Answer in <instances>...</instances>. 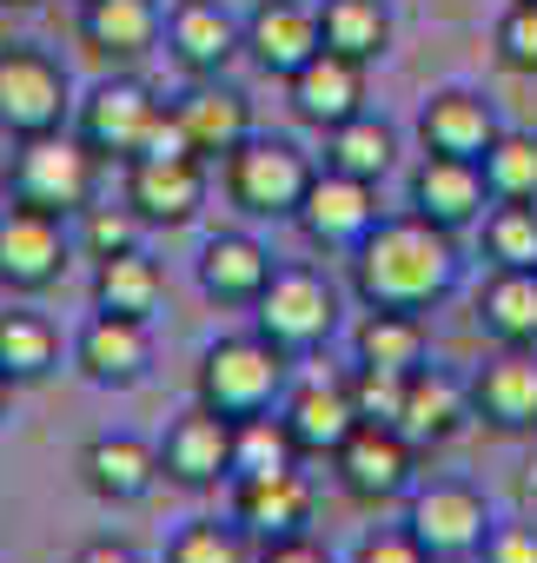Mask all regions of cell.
I'll return each instance as SVG.
<instances>
[{
    "mask_svg": "<svg viewBox=\"0 0 537 563\" xmlns=\"http://www.w3.org/2000/svg\"><path fill=\"white\" fill-rule=\"evenodd\" d=\"M458 272H464V252H458V232L405 212V219H379L359 252H352V292L365 312H438L451 292H458Z\"/></svg>",
    "mask_w": 537,
    "mask_h": 563,
    "instance_id": "6da1fadb",
    "label": "cell"
},
{
    "mask_svg": "<svg viewBox=\"0 0 537 563\" xmlns=\"http://www.w3.org/2000/svg\"><path fill=\"white\" fill-rule=\"evenodd\" d=\"M293 385V358L280 345H265L259 332H232L219 345H206L199 358V378H193V405L245 424V418H265V411H280Z\"/></svg>",
    "mask_w": 537,
    "mask_h": 563,
    "instance_id": "7a4b0ae2",
    "label": "cell"
},
{
    "mask_svg": "<svg viewBox=\"0 0 537 563\" xmlns=\"http://www.w3.org/2000/svg\"><path fill=\"white\" fill-rule=\"evenodd\" d=\"M100 192V159L87 153L80 133H41V140H21L14 159H8V199L14 206H34V212H54V219H80Z\"/></svg>",
    "mask_w": 537,
    "mask_h": 563,
    "instance_id": "3957f363",
    "label": "cell"
},
{
    "mask_svg": "<svg viewBox=\"0 0 537 563\" xmlns=\"http://www.w3.org/2000/svg\"><path fill=\"white\" fill-rule=\"evenodd\" d=\"M313 173L319 166L293 140H280V133H252V140H239L219 159V186H226V199L245 219H293L306 186H313Z\"/></svg>",
    "mask_w": 537,
    "mask_h": 563,
    "instance_id": "277c9868",
    "label": "cell"
},
{
    "mask_svg": "<svg viewBox=\"0 0 537 563\" xmlns=\"http://www.w3.org/2000/svg\"><path fill=\"white\" fill-rule=\"evenodd\" d=\"M252 332L265 345H280L286 358L326 352V339L339 332V292H332V278L313 272V265H280L273 286H265L259 306H252Z\"/></svg>",
    "mask_w": 537,
    "mask_h": 563,
    "instance_id": "5b68a950",
    "label": "cell"
},
{
    "mask_svg": "<svg viewBox=\"0 0 537 563\" xmlns=\"http://www.w3.org/2000/svg\"><path fill=\"white\" fill-rule=\"evenodd\" d=\"M67 113H74V87H67V67L54 54L21 47V41L0 47V140L21 146V140L61 133Z\"/></svg>",
    "mask_w": 537,
    "mask_h": 563,
    "instance_id": "8992f818",
    "label": "cell"
},
{
    "mask_svg": "<svg viewBox=\"0 0 537 563\" xmlns=\"http://www.w3.org/2000/svg\"><path fill=\"white\" fill-rule=\"evenodd\" d=\"M491 504L478 484H458V477H438V484H418L405 497V530L418 537V550L431 563H471L491 537Z\"/></svg>",
    "mask_w": 537,
    "mask_h": 563,
    "instance_id": "52a82bcc",
    "label": "cell"
},
{
    "mask_svg": "<svg viewBox=\"0 0 537 563\" xmlns=\"http://www.w3.org/2000/svg\"><path fill=\"white\" fill-rule=\"evenodd\" d=\"M74 265V232L67 219L54 212H34V206H0V292L14 299H41L54 292Z\"/></svg>",
    "mask_w": 537,
    "mask_h": 563,
    "instance_id": "ba28073f",
    "label": "cell"
},
{
    "mask_svg": "<svg viewBox=\"0 0 537 563\" xmlns=\"http://www.w3.org/2000/svg\"><path fill=\"white\" fill-rule=\"evenodd\" d=\"M160 113H166V107H160V93H153L146 80L113 74V80H100V87L74 107V133L87 140V153H94L100 166H127V159H140V146H146V133H153Z\"/></svg>",
    "mask_w": 537,
    "mask_h": 563,
    "instance_id": "9c48e42d",
    "label": "cell"
},
{
    "mask_svg": "<svg viewBox=\"0 0 537 563\" xmlns=\"http://www.w3.org/2000/svg\"><path fill=\"white\" fill-rule=\"evenodd\" d=\"M332 471L352 504H398L418 490V444L398 424H359L332 451Z\"/></svg>",
    "mask_w": 537,
    "mask_h": 563,
    "instance_id": "30bf717a",
    "label": "cell"
},
{
    "mask_svg": "<svg viewBox=\"0 0 537 563\" xmlns=\"http://www.w3.org/2000/svg\"><path fill=\"white\" fill-rule=\"evenodd\" d=\"M293 225L306 232V245H319V252H346V258H352L359 239L379 225V186L319 166L313 186H306V199H299V212H293Z\"/></svg>",
    "mask_w": 537,
    "mask_h": 563,
    "instance_id": "8fae6325",
    "label": "cell"
},
{
    "mask_svg": "<svg viewBox=\"0 0 537 563\" xmlns=\"http://www.w3.org/2000/svg\"><path fill=\"white\" fill-rule=\"evenodd\" d=\"M464 385H471V424H484L497 438L537 431V352L530 345H497Z\"/></svg>",
    "mask_w": 537,
    "mask_h": 563,
    "instance_id": "7c38bea8",
    "label": "cell"
},
{
    "mask_svg": "<svg viewBox=\"0 0 537 563\" xmlns=\"http://www.w3.org/2000/svg\"><path fill=\"white\" fill-rule=\"evenodd\" d=\"M206 186H212V179H206V159H199V153H166V159H127V186H120V199H127L146 225L179 232V225L199 219Z\"/></svg>",
    "mask_w": 537,
    "mask_h": 563,
    "instance_id": "4fadbf2b",
    "label": "cell"
},
{
    "mask_svg": "<svg viewBox=\"0 0 537 563\" xmlns=\"http://www.w3.org/2000/svg\"><path fill=\"white\" fill-rule=\"evenodd\" d=\"M160 477L179 484V490H212V484H232V418L193 405L166 424L160 438Z\"/></svg>",
    "mask_w": 537,
    "mask_h": 563,
    "instance_id": "5bb4252c",
    "label": "cell"
},
{
    "mask_svg": "<svg viewBox=\"0 0 537 563\" xmlns=\"http://www.w3.org/2000/svg\"><path fill=\"white\" fill-rule=\"evenodd\" d=\"M319 47V0H259L245 14V54L273 80H293Z\"/></svg>",
    "mask_w": 537,
    "mask_h": 563,
    "instance_id": "9a60e30c",
    "label": "cell"
},
{
    "mask_svg": "<svg viewBox=\"0 0 537 563\" xmlns=\"http://www.w3.org/2000/svg\"><path fill=\"white\" fill-rule=\"evenodd\" d=\"M166 54L193 80H219L245 54V21H232L219 0H173L166 14Z\"/></svg>",
    "mask_w": 537,
    "mask_h": 563,
    "instance_id": "2e32d148",
    "label": "cell"
},
{
    "mask_svg": "<svg viewBox=\"0 0 537 563\" xmlns=\"http://www.w3.org/2000/svg\"><path fill=\"white\" fill-rule=\"evenodd\" d=\"M412 212L445 225V232H464L491 212V186H484V166L478 159H445V153H425L412 166Z\"/></svg>",
    "mask_w": 537,
    "mask_h": 563,
    "instance_id": "e0dca14e",
    "label": "cell"
},
{
    "mask_svg": "<svg viewBox=\"0 0 537 563\" xmlns=\"http://www.w3.org/2000/svg\"><path fill=\"white\" fill-rule=\"evenodd\" d=\"M74 365L87 385L100 391H133L146 372H153V339L140 319H113V312H94L74 339Z\"/></svg>",
    "mask_w": 537,
    "mask_h": 563,
    "instance_id": "ac0fdd59",
    "label": "cell"
},
{
    "mask_svg": "<svg viewBox=\"0 0 537 563\" xmlns=\"http://www.w3.org/2000/svg\"><path fill=\"white\" fill-rule=\"evenodd\" d=\"M173 120H179L186 146H193L206 166H219L239 140H252V100H245L239 87H226V80H193V87L173 100Z\"/></svg>",
    "mask_w": 537,
    "mask_h": 563,
    "instance_id": "d6986e66",
    "label": "cell"
},
{
    "mask_svg": "<svg viewBox=\"0 0 537 563\" xmlns=\"http://www.w3.org/2000/svg\"><path fill=\"white\" fill-rule=\"evenodd\" d=\"M166 14L160 0H80V47L107 67H133L160 47Z\"/></svg>",
    "mask_w": 537,
    "mask_h": 563,
    "instance_id": "ffe728a7",
    "label": "cell"
},
{
    "mask_svg": "<svg viewBox=\"0 0 537 563\" xmlns=\"http://www.w3.org/2000/svg\"><path fill=\"white\" fill-rule=\"evenodd\" d=\"M286 107H293L306 126L332 133V126H346V120L365 113V67H359V60H339V54L319 47V54L286 80Z\"/></svg>",
    "mask_w": 537,
    "mask_h": 563,
    "instance_id": "44dd1931",
    "label": "cell"
},
{
    "mask_svg": "<svg viewBox=\"0 0 537 563\" xmlns=\"http://www.w3.org/2000/svg\"><path fill=\"white\" fill-rule=\"evenodd\" d=\"M280 418H286L299 457H332V451L359 431V411H352L346 378H306V385H286Z\"/></svg>",
    "mask_w": 537,
    "mask_h": 563,
    "instance_id": "7402d4cb",
    "label": "cell"
},
{
    "mask_svg": "<svg viewBox=\"0 0 537 563\" xmlns=\"http://www.w3.org/2000/svg\"><path fill=\"white\" fill-rule=\"evenodd\" d=\"M80 477L100 504H140L160 484V444H146L133 431H100L80 451Z\"/></svg>",
    "mask_w": 537,
    "mask_h": 563,
    "instance_id": "603a6c76",
    "label": "cell"
},
{
    "mask_svg": "<svg viewBox=\"0 0 537 563\" xmlns=\"http://www.w3.org/2000/svg\"><path fill=\"white\" fill-rule=\"evenodd\" d=\"M199 292L212 299V306H259V292L273 286V252H265L252 232H212L206 245H199Z\"/></svg>",
    "mask_w": 537,
    "mask_h": 563,
    "instance_id": "cb8c5ba5",
    "label": "cell"
},
{
    "mask_svg": "<svg viewBox=\"0 0 537 563\" xmlns=\"http://www.w3.org/2000/svg\"><path fill=\"white\" fill-rule=\"evenodd\" d=\"M464 424H471V385H464V378H451L445 365H418V372L405 378L398 431H405L418 451H438V444H451Z\"/></svg>",
    "mask_w": 537,
    "mask_h": 563,
    "instance_id": "d4e9b609",
    "label": "cell"
},
{
    "mask_svg": "<svg viewBox=\"0 0 537 563\" xmlns=\"http://www.w3.org/2000/svg\"><path fill=\"white\" fill-rule=\"evenodd\" d=\"M497 133H504V126H497L491 100L471 93V87H445V93H431L425 113H418V146H425V153H445V159H484V146H491Z\"/></svg>",
    "mask_w": 537,
    "mask_h": 563,
    "instance_id": "484cf974",
    "label": "cell"
},
{
    "mask_svg": "<svg viewBox=\"0 0 537 563\" xmlns=\"http://www.w3.org/2000/svg\"><path fill=\"white\" fill-rule=\"evenodd\" d=\"M232 523L259 543H273V537H293L313 523V484L299 471H280V477H245L232 484Z\"/></svg>",
    "mask_w": 537,
    "mask_h": 563,
    "instance_id": "4316f807",
    "label": "cell"
},
{
    "mask_svg": "<svg viewBox=\"0 0 537 563\" xmlns=\"http://www.w3.org/2000/svg\"><path fill=\"white\" fill-rule=\"evenodd\" d=\"M166 299V272L133 245V252H113V258H94V312H113V319H153Z\"/></svg>",
    "mask_w": 537,
    "mask_h": 563,
    "instance_id": "83f0119b",
    "label": "cell"
},
{
    "mask_svg": "<svg viewBox=\"0 0 537 563\" xmlns=\"http://www.w3.org/2000/svg\"><path fill=\"white\" fill-rule=\"evenodd\" d=\"M319 41L326 54L372 67L392 47V8L385 0H319Z\"/></svg>",
    "mask_w": 537,
    "mask_h": 563,
    "instance_id": "f1b7e54d",
    "label": "cell"
},
{
    "mask_svg": "<svg viewBox=\"0 0 537 563\" xmlns=\"http://www.w3.org/2000/svg\"><path fill=\"white\" fill-rule=\"evenodd\" d=\"M54 365H61V332L47 312H28V306L0 312V378L21 391V385L54 378Z\"/></svg>",
    "mask_w": 537,
    "mask_h": 563,
    "instance_id": "f546056e",
    "label": "cell"
},
{
    "mask_svg": "<svg viewBox=\"0 0 537 563\" xmlns=\"http://www.w3.org/2000/svg\"><path fill=\"white\" fill-rule=\"evenodd\" d=\"M478 332L491 345L537 352V272H491V286L478 292Z\"/></svg>",
    "mask_w": 537,
    "mask_h": 563,
    "instance_id": "4dcf8cb0",
    "label": "cell"
},
{
    "mask_svg": "<svg viewBox=\"0 0 537 563\" xmlns=\"http://www.w3.org/2000/svg\"><path fill=\"white\" fill-rule=\"evenodd\" d=\"M326 166L346 173V179H372L379 186L398 166V126H385L379 113H359V120L332 126L326 133Z\"/></svg>",
    "mask_w": 537,
    "mask_h": 563,
    "instance_id": "1f68e13d",
    "label": "cell"
},
{
    "mask_svg": "<svg viewBox=\"0 0 537 563\" xmlns=\"http://www.w3.org/2000/svg\"><path fill=\"white\" fill-rule=\"evenodd\" d=\"M352 352H359V365L418 372L425 365V319L418 312H365L352 325Z\"/></svg>",
    "mask_w": 537,
    "mask_h": 563,
    "instance_id": "d6a6232c",
    "label": "cell"
},
{
    "mask_svg": "<svg viewBox=\"0 0 537 563\" xmlns=\"http://www.w3.org/2000/svg\"><path fill=\"white\" fill-rule=\"evenodd\" d=\"M484 186H491V206H537V133H517L504 126L491 146H484Z\"/></svg>",
    "mask_w": 537,
    "mask_h": 563,
    "instance_id": "836d02e7",
    "label": "cell"
},
{
    "mask_svg": "<svg viewBox=\"0 0 537 563\" xmlns=\"http://www.w3.org/2000/svg\"><path fill=\"white\" fill-rule=\"evenodd\" d=\"M280 471H299V444H293V431H286L280 411L232 424V484H245V477H280Z\"/></svg>",
    "mask_w": 537,
    "mask_h": 563,
    "instance_id": "e575fe53",
    "label": "cell"
},
{
    "mask_svg": "<svg viewBox=\"0 0 537 563\" xmlns=\"http://www.w3.org/2000/svg\"><path fill=\"white\" fill-rule=\"evenodd\" d=\"M478 245L491 272H537V206H491L478 219Z\"/></svg>",
    "mask_w": 537,
    "mask_h": 563,
    "instance_id": "d590c367",
    "label": "cell"
},
{
    "mask_svg": "<svg viewBox=\"0 0 537 563\" xmlns=\"http://www.w3.org/2000/svg\"><path fill=\"white\" fill-rule=\"evenodd\" d=\"M166 563H252V556H245V530H239V523L193 517V523H179V537L166 543Z\"/></svg>",
    "mask_w": 537,
    "mask_h": 563,
    "instance_id": "8d00e7d4",
    "label": "cell"
},
{
    "mask_svg": "<svg viewBox=\"0 0 537 563\" xmlns=\"http://www.w3.org/2000/svg\"><path fill=\"white\" fill-rule=\"evenodd\" d=\"M405 378H412V372L352 365L346 391H352V411H359V424H398V411H405Z\"/></svg>",
    "mask_w": 537,
    "mask_h": 563,
    "instance_id": "74e56055",
    "label": "cell"
},
{
    "mask_svg": "<svg viewBox=\"0 0 537 563\" xmlns=\"http://www.w3.org/2000/svg\"><path fill=\"white\" fill-rule=\"evenodd\" d=\"M140 232H146V219L120 199V206H87L80 212V245H87V258H113V252H133L140 245Z\"/></svg>",
    "mask_w": 537,
    "mask_h": 563,
    "instance_id": "f35d334b",
    "label": "cell"
},
{
    "mask_svg": "<svg viewBox=\"0 0 537 563\" xmlns=\"http://www.w3.org/2000/svg\"><path fill=\"white\" fill-rule=\"evenodd\" d=\"M491 41H497V67H504V74L537 80V0H511Z\"/></svg>",
    "mask_w": 537,
    "mask_h": 563,
    "instance_id": "ab89813d",
    "label": "cell"
},
{
    "mask_svg": "<svg viewBox=\"0 0 537 563\" xmlns=\"http://www.w3.org/2000/svg\"><path fill=\"white\" fill-rule=\"evenodd\" d=\"M478 563H537V530L530 523H491Z\"/></svg>",
    "mask_w": 537,
    "mask_h": 563,
    "instance_id": "60d3db41",
    "label": "cell"
},
{
    "mask_svg": "<svg viewBox=\"0 0 537 563\" xmlns=\"http://www.w3.org/2000/svg\"><path fill=\"white\" fill-rule=\"evenodd\" d=\"M352 563H431L425 550H418V537L398 523V530H372L365 543H359V556Z\"/></svg>",
    "mask_w": 537,
    "mask_h": 563,
    "instance_id": "b9f144b4",
    "label": "cell"
},
{
    "mask_svg": "<svg viewBox=\"0 0 537 563\" xmlns=\"http://www.w3.org/2000/svg\"><path fill=\"white\" fill-rule=\"evenodd\" d=\"M259 563H332V550L326 543H313L306 530H293V537H273L259 550Z\"/></svg>",
    "mask_w": 537,
    "mask_h": 563,
    "instance_id": "7bdbcfd3",
    "label": "cell"
},
{
    "mask_svg": "<svg viewBox=\"0 0 537 563\" xmlns=\"http://www.w3.org/2000/svg\"><path fill=\"white\" fill-rule=\"evenodd\" d=\"M74 563H140V556H133L120 537H94V543H80V550H74Z\"/></svg>",
    "mask_w": 537,
    "mask_h": 563,
    "instance_id": "ee69618b",
    "label": "cell"
},
{
    "mask_svg": "<svg viewBox=\"0 0 537 563\" xmlns=\"http://www.w3.org/2000/svg\"><path fill=\"white\" fill-rule=\"evenodd\" d=\"M524 497H530V504H537V457H530V464H524Z\"/></svg>",
    "mask_w": 537,
    "mask_h": 563,
    "instance_id": "f6af8a7d",
    "label": "cell"
},
{
    "mask_svg": "<svg viewBox=\"0 0 537 563\" xmlns=\"http://www.w3.org/2000/svg\"><path fill=\"white\" fill-rule=\"evenodd\" d=\"M8 405H14V385H8V378H0V418H8Z\"/></svg>",
    "mask_w": 537,
    "mask_h": 563,
    "instance_id": "bcb514c9",
    "label": "cell"
},
{
    "mask_svg": "<svg viewBox=\"0 0 537 563\" xmlns=\"http://www.w3.org/2000/svg\"><path fill=\"white\" fill-rule=\"evenodd\" d=\"M0 8H41V0H0Z\"/></svg>",
    "mask_w": 537,
    "mask_h": 563,
    "instance_id": "7dc6e473",
    "label": "cell"
},
{
    "mask_svg": "<svg viewBox=\"0 0 537 563\" xmlns=\"http://www.w3.org/2000/svg\"><path fill=\"white\" fill-rule=\"evenodd\" d=\"M0 206H8V173H0Z\"/></svg>",
    "mask_w": 537,
    "mask_h": 563,
    "instance_id": "c3c4849f",
    "label": "cell"
}]
</instances>
